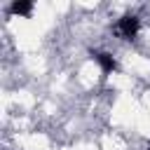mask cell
<instances>
[{"mask_svg":"<svg viewBox=\"0 0 150 150\" xmlns=\"http://www.w3.org/2000/svg\"><path fill=\"white\" fill-rule=\"evenodd\" d=\"M138 28H141V21H138V16H134V14H127V16H122V19L117 21V26H115V30H117V33H120L124 40H131V38H136Z\"/></svg>","mask_w":150,"mask_h":150,"instance_id":"1","label":"cell"},{"mask_svg":"<svg viewBox=\"0 0 150 150\" xmlns=\"http://www.w3.org/2000/svg\"><path fill=\"white\" fill-rule=\"evenodd\" d=\"M91 56H94V61L101 66V70H103L105 75L117 70V61H115L112 54H108V52H91Z\"/></svg>","mask_w":150,"mask_h":150,"instance_id":"2","label":"cell"},{"mask_svg":"<svg viewBox=\"0 0 150 150\" xmlns=\"http://www.w3.org/2000/svg\"><path fill=\"white\" fill-rule=\"evenodd\" d=\"M12 14H16V16H28L30 12H33V2H12Z\"/></svg>","mask_w":150,"mask_h":150,"instance_id":"3","label":"cell"},{"mask_svg":"<svg viewBox=\"0 0 150 150\" xmlns=\"http://www.w3.org/2000/svg\"><path fill=\"white\" fill-rule=\"evenodd\" d=\"M148 150H150V145H148Z\"/></svg>","mask_w":150,"mask_h":150,"instance_id":"4","label":"cell"}]
</instances>
